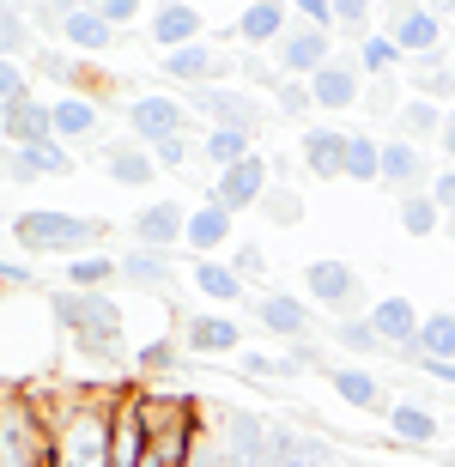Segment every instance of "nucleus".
I'll use <instances>...</instances> for the list:
<instances>
[{
	"instance_id": "1",
	"label": "nucleus",
	"mask_w": 455,
	"mask_h": 467,
	"mask_svg": "<svg viewBox=\"0 0 455 467\" xmlns=\"http://www.w3.org/2000/svg\"><path fill=\"white\" fill-rule=\"evenodd\" d=\"M49 316L61 322V334H67L86 358H122L128 352L122 304L109 292H49Z\"/></svg>"
},
{
	"instance_id": "2",
	"label": "nucleus",
	"mask_w": 455,
	"mask_h": 467,
	"mask_svg": "<svg viewBox=\"0 0 455 467\" xmlns=\"http://www.w3.org/2000/svg\"><path fill=\"white\" fill-rule=\"evenodd\" d=\"M6 237H13L31 261H43V255L79 261V255H98V249L109 243V225H104V219H79V213L31 207V213H18L13 225H6Z\"/></svg>"
},
{
	"instance_id": "3",
	"label": "nucleus",
	"mask_w": 455,
	"mask_h": 467,
	"mask_svg": "<svg viewBox=\"0 0 455 467\" xmlns=\"http://www.w3.org/2000/svg\"><path fill=\"white\" fill-rule=\"evenodd\" d=\"M298 297L310 304L315 316H328V322H352V316H365L370 310V297H365V279H358V267H346V261H310L298 274Z\"/></svg>"
},
{
	"instance_id": "4",
	"label": "nucleus",
	"mask_w": 455,
	"mask_h": 467,
	"mask_svg": "<svg viewBox=\"0 0 455 467\" xmlns=\"http://www.w3.org/2000/svg\"><path fill=\"white\" fill-rule=\"evenodd\" d=\"M182 109L201 116L207 128H237V134H249V140H262V128L274 121V109L243 86H201V91L182 98Z\"/></svg>"
},
{
	"instance_id": "5",
	"label": "nucleus",
	"mask_w": 455,
	"mask_h": 467,
	"mask_svg": "<svg viewBox=\"0 0 455 467\" xmlns=\"http://www.w3.org/2000/svg\"><path fill=\"white\" fill-rule=\"evenodd\" d=\"M377 31L407 55V67L443 61V55H450V49H443V13H431V6H388Z\"/></svg>"
},
{
	"instance_id": "6",
	"label": "nucleus",
	"mask_w": 455,
	"mask_h": 467,
	"mask_svg": "<svg viewBox=\"0 0 455 467\" xmlns=\"http://www.w3.org/2000/svg\"><path fill=\"white\" fill-rule=\"evenodd\" d=\"M249 316H255L274 340H285V347H298V340H322V316H315L298 292H274V285H262L255 304H249Z\"/></svg>"
},
{
	"instance_id": "7",
	"label": "nucleus",
	"mask_w": 455,
	"mask_h": 467,
	"mask_svg": "<svg viewBox=\"0 0 455 467\" xmlns=\"http://www.w3.org/2000/svg\"><path fill=\"white\" fill-rule=\"evenodd\" d=\"M176 347L189 358H237L243 352V322L225 310H189L176 322Z\"/></svg>"
},
{
	"instance_id": "8",
	"label": "nucleus",
	"mask_w": 455,
	"mask_h": 467,
	"mask_svg": "<svg viewBox=\"0 0 455 467\" xmlns=\"http://www.w3.org/2000/svg\"><path fill=\"white\" fill-rule=\"evenodd\" d=\"M182 231H189V201H176V194H158L134 213V249L182 255Z\"/></svg>"
},
{
	"instance_id": "9",
	"label": "nucleus",
	"mask_w": 455,
	"mask_h": 467,
	"mask_svg": "<svg viewBox=\"0 0 455 467\" xmlns=\"http://www.w3.org/2000/svg\"><path fill=\"white\" fill-rule=\"evenodd\" d=\"M122 116H128V134L140 140V146H158V140L189 134V109H182V98H164V91H140V98H128Z\"/></svg>"
},
{
	"instance_id": "10",
	"label": "nucleus",
	"mask_w": 455,
	"mask_h": 467,
	"mask_svg": "<svg viewBox=\"0 0 455 467\" xmlns=\"http://www.w3.org/2000/svg\"><path fill=\"white\" fill-rule=\"evenodd\" d=\"M383 425H388V443H395V450L438 455V443H443V413L431 400H388Z\"/></svg>"
},
{
	"instance_id": "11",
	"label": "nucleus",
	"mask_w": 455,
	"mask_h": 467,
	"mask_svg": "<svg viewBox=\"0 0 455 467\" xmlns=\"http://www.w3.org/2000/svg\"><path fill=\"white\" fill-rule=\"evenodd\" d=\"M334 36L328 31H310V25H292V31L280 36V49H274V67H280V79H304L310 86L315 73L334 61Z\"/></svg>"
},
{
	"instance_id": "12",
	"label": "nucleus",
	"mask_w": 455,
	"mask_h": 467,
	"mask_svg": "<svg viewBox=\"0 0 455 467\" xmlns=\"http://www.w3.org/2000/svg\"><path fill=\"white\" fill-rule=\"evenodd\" d=\"M267 189H274V171H267V152H255V158H243V164H231V171L212 176L207 201H219L225 213H255Z\"/></svg>"
},
{
	"instance_id": "13",
	"label": "nucleus",
	"mask_w": 455,
	"mask_h": 467,
	"mask_svg": "<svg viewBox=\"0 0 455 467\" xmlns=\"http://www.w3.org/2000/svg\"><path fill=\"white\" fill-rule=\"evenodd\" d=\"M285 31H292V6L285 0H255V6H243L231 18V36L243 43V55H274Z\"/></svg>"
},
{
	"instance_id": "14",
	"label": "nucleus",
	"mask_w": 455,
	"mask_h": 467,
	"mask_svg": "<svg viewBox=\"0 0 455 467\" xmlns=\"http://www.w3.org/2000/svg\"><path fill=\"white\" fill-rule=\"evenodd\" d=\"M189 285L207 297L212 310H225V316L237 310V304H255V292L237 279V267H231L225 255H189Z\"/></svg>"
},
{
	"instance_id": "15",
	"label": "nucleus",
	"mask_w": 455,
	"mask_h": 467,
	"mask_svg": "<svg viewBox=\"0 0 455 467\" xmlns=\"http://www.w3.org/2000/svg\"><path fill=\"white\" fill-rule=\"evenodd\" d=\"M158 73L176 79V86H189V91H201V86H212V79H225V73H231V55L212 49L207 36H201V43H189V49L158 55Z\"/></svg>"
},
{
	"instance_id": "16",
	"label": "nucleus",
	"mask_w": 455,
	"mask_h": 467,
	"mask_svg": "<svg viewBox=\"0 0 455 467\" xmlns=\"http://www.w3.org/2000/svg\"><path fill=\"white\" fill-rule=\"evenodd\" d=\"M146 36H152L158 55H171V49L201 43V36H207V18H201V6H189V0H164V6L146 13Z\"/></svg>"
},
{
	"instance_id": "17",
	"label": "nucleus",
	"mask_w": 455,
	"mask_h": 467,
	"mask_svg": "<svg viewBox=\"0 0 455 467\" xmlns=\"http://www.w3.org/2000/svg\"><path fill=\"white\" fill-rule=\"evenodd\" d=\"M231 243H237V213H225L219 201H189L182 249H189V255H225Z\"/></svg>"
},
{
	"instance_id": "18",
	"label": "nucleus",
	"mask_w": 455,
	"mask_h": 467,
	"mask_svg": "<svg viewBox=\"0 0 455 467\" xmlns=\"http://www.w3.org/2000/svg\"><path fill=\"white\" fill-rule=\"evenodd\" d=\"M365 322L377 328V340L388 347V358H407L413 352V340H419V322L425 316L413 310V297H377L365 310Z\"/></svg>"
},
{
	"instance_id": "19",
	"label": "nucleus",
	"mask_w": 455,
	"mask_h": 467,
	"mask_svg": "<svg viewBox=\"0 0 455 467\" xmlns=\"http://www.w3.org/2000/svg\"><path fill=\"white\" fill-rule=\"evenodd\" d=\"M328 389H334L340 400H346L352 413H370V419H383V413H388V389H383V377H377L370 364H346V358H334Z\"/></svg>"
},
{
	"instance_id": "20",
	"label": "nucleus",
	"mask_w": 455,
	"mask_h": 467,
	"mask_svg": "<svg viewBox=\"0 0 455 467\" xmlns=\"http://www.w3.org/2000/svg\"><path fill=\"white\" fill-rule=\"evenodd\" d=\"M358 91H365V79L352 67V55H334L328 67L310 79V104H315V116H346V109H358Z\"/></svg>"
},
{
	"instance_id": "21",
	"label": "nucleus",
	"mask_w": 455,
	"mask_h": 467,
	"mask_svg": "<svg viewBox=\"0 0 455 467\" xmlns=\"http://www.w3.org/2000/svg\"><path fill=\"white\" fill-rule=\"evenodd\" d=\"M104 128V104L98 98H86V91H55L49 98V140H61V146H79V140H91Z\"/></svg>"
},
{
	"instance_id": "22",
	"label": "nucleus",
	"mask_w": 455,
	"mask_h": 467,
	"mask_svg": "<svg viewBox=\"0 0 455 467\" xmlns=\"http://www.w3.org/2000/svg\"><path fill=\"white\" fill-rule=\"evenodd\" d=\"M340 158H346V128L340 121H310L298 140V164L315 182H340Z\"/></svg>"
},
{
	"instance_id": "23",
	"label": "nucleus",
	"mask_w": 455,
	"mask_h": 467,
	"mask_svg": "<svg viewBox=\"0 0 455 467\" xmlns=\"http://www.w3.org/2000/svg\"><path fill=\"white\" fill-rule=\"evenodd\" d=\"M98 164H104V176H109V182H122V189H152V182H158L152 152H146L134 134L104 140V146H98Z\"/></svg>"
},
{
	"instance_id": "24",
	"label": "nucleus",
	"mask_w": 455,
	"mask_h": 467,
	"mask_svg": "<svg viewBox=\"0 0 455 467\" xmlns=\"http://www.w3.org/2000/svg\"><path fill=\"white\" fill-rule=\"evenodd\" d=\"M116 267H122V285H134V292L176 297V255H152V249H128V255H116Z\"/></svg>"
},
{
	"instance_id": "25",
	"label": "nucleus",
	"mask_w": 455,
	"mask_h": 467,
	"mask_svg": "<svg viewBox=\"0 0 455 467\" xmlns=\"http://www.w3.org/2000/svg\"><path fill=\"white\" fill-rule=\"evenodd\" d=\"M383 182L401 194L431 189V152L425 146H407V140H383Z\"/></svg>"
},
{
	"instance_id": "26",
	"label": "nucleus",
	"mask_w": 455,
	"mask_h": 467,
	"mask_svg": "<svg viewBox=\"0 0 455 467\" xmlns=\"http://www.w3.org/2000/svg\"><path fill=\"white\" fill-rule=\"evenodd\" d=\"M0 140L6 146H18V152H31V146H43L49 140V98H25V104H6L0 109Z\"/></svg>"
},
{
	"instance_id": "27",
	"label": "nucleus",
	"mask_w": 455,
	"mask_h": 467,
	"mask_svg": "<svg viewBox=\"0 0 455 467\" xmlns=\"http://www.w3.org/2000/svg\"><path fill=\"white\" fill-rule=\"evenodd\" d=\"M61 49L79 55V61H91V55L116 49V31L98 18V6H67V18H61Z\"/></svg>"
},
{
	"instance_id": "28",
	"label": "nucleus",
	"mask_w": 455,
	"mask_h": 467,
	"mask_svg": "<svg viewBox=\"0 0 455 467\" xmlns=\"http://www.w3.org/2000/svg\"><path fill=\"white\" fill-rule=\"evenodd\" d=\"M407 364H455V310H431L425 316Z\"/></svg>"
},
{
	"instance_id": "29",
	"label": "nucleus",
	"mask_w": 455,
	"mask_h": 467,
	"mask_svg": "<svg viewBox=\"0 0 455 467\" xmlns=\"http://www.w3.org/2000/svg\"><path fill=\"white\" fill-rule=\"evenodd\" d=\"M25 67H31L36 79H49V86H61V98H67V91H79V86L91 79L79 55H67V49H49V43H36V55L25 61Z\"/></svg>"
},
{
	"instance_id": "30",
	"label": "nucleus",
	"mask_w": 455,
	"mask_h": 467,
	"mask_svg": "<svg viewBox=\"0 0 455 467\" xmlns=\"http://www.w3.org/2000/svg\"><path fill=\"white\" fill-rule=\"evenodd\" d=\"M352 67H358V79H395V73L407 67V55L395 49L383 31H370V36L352 43Z\"/></svg>"
},
{
	"instance_id": "31",
	"label": "nucleus",
	"mask_w": 455,
	"mask_h": 467,
	"mask_svg": "<svg viewBox=\"0 0 455 467\" xmlns=\"http://www.w3.org/2000/svg\"><path fill=\"white\" fill-rule=\"evenodd\" d=\"M443 134V109L425 104V98H407L401 109H395V140H407V146H438Z\"/></svg>"
},
{
	"instance_id": "32",
	"label": "nucleus",
	"mask_w": 455,
	"mask_h": 467,
	"mask_svg": "<svg viewBox=\"0 0 455 467\" xmlns=\"http://www.w3.org/2000/svg\"><path fill=\"white\" fill-rule=\"evenodd\" d=\"M194 152L207 158L212 176H219V171H231V164H243V158H255V152H262V140L237 134V128H207V140H201Z\"/></svg>"
},
{
	"instance_id": "33",
	"label": "nucleus",
	"mask_w": 455,
	"mask_h": 467,
	"mask_svg": "<svg viewBox=\"0 0 455 467\" xmlns=\"http://www.w3.org/2000/svg\"><path fill=\"white\" fill-rule=\"evenodd\" d=\"M407 98H425V104L438 109H455V67L450 61H419V67H407Z\"/></svg>"
},
{
	"instance_id": "34",
	"label": "nucleus",
	"mask_w": 455,
	"mask_h": 467,
	"mask_svg": "<svg viewBox=\"0 0 455 467\" xmlns=\"http://www.w3.org/2000/svg\"><path fill=\"white\" fill-rule=\"evenodd\" d=\"M340 182H383V140L377 134H346Z\"/></svg>"
},
{
	"instance_id": "35",
	"label": "nucleus",
	"mask_w": 455,
	"mask_h": 467,
	"mask_svg": "<svg viewBox=\"0 0 455 467\" xmlns=\"http://www.w3.org/2000/svg\"><path fill=\"white\" fill-rule=\"evenodd\" d=\"M395 225H401L413 243H425V237L443 231V213H438V201H431L425 189L419 194H395Z\"/></svg>"
},
{
	"instance_id": "36",
	"label": "nucleus",
	"mask_w": 455,
	"mask_h": 467,
	"mask_svg": "<svg viewBox=\"0 0 455 467\" xmlns=\"http://www.w3.org/2000/svg\"><path fill=\"white\" fill-rule=\"evenodd\" d=\"M328 340L340 352H346V364H365V358H388V347L377 340V328H370L365 316H352V322H328Z\"/></svg>"
},
{
	"instance_id": "37",
	"label": "nucleus",
	"mask_w": 455,
	"mask_h": 467,
	"mask_svg": "<svg viewBox=\"0 0 455 467\" xmlns=\"http://www.w3.org/2000/svg\"><path fill=\"white\" fill-rule=\"evenodd\" d=\"M61 274H67V292H109V285H122V267H116V255H104V249L67 261Z\"/></svg>"
},
{
	"instance_id": "38",
	"label": "nucleus",
	"mask_w": 455,
	"mask_h": 467,
	"mask_svg": "<svg viewBox=\"0 0 455 467\" xmlns=\"http://www.w3.org/2000/svg\"><path fill=\"white\" fill-rule=\"evenodd\" d=\"M36 55V31L25 6H0V61H31Z\"/></svg>"
},
{
	"instance_id": "39",
	"label": "nucleus",
	"mask_w": 455,
	"mask_h": 467,
	"mask_svg": "<svg viewBox=\"0 0 455 467\" xmlns=\"http://www.w3.org/2000/svg\"><path fill=\"white\" fill-rule=\"evenodd\" d=\"M267 219V225H280V231H292V225H304V194L292 189V182H274V189L262 194V207H255Z\"/></svg>"
},
{
	"instance_id": "40",
	"label": "nucleus",
	"mask_w": 455,
	"mask_h": 467,
	"mask_svg": "<svg viewBox=\"0 0 455 467\" xmlns=\"http://www.w3.org/2000/svg\"><path fill=\"white\" fill-rule=\"evenodd\" d=\"M231 73H237V79H243V91H267V98H274V91H280V67H274V55H231Z\"/></svg>"
},
{
	"instance_id": "41",
	"label": "nucleus",
	"mask_w": 455,
	"mask_h": 467,
	"mask_svg": "<svg viewBox=\"0 0 455 467\" xmlns=\"http://www.w3.org/2000/svg\"><path fill=\"white\" fill-rule=\"evenodd\" d=\"M407 104V91H401V79H365V91H358V109H365L370 121H395V109Z\"/></svg>"
},
{
	"instance_id": "42",
	"label": "nucleus",
	"mask_w": 455,
	"mask_h": 467,
	"mask_svg": "<svg viewBox=\"0 0 455 467\" xmlns=\"http://www.w3.org/2000/svg\"><path fill=\"white\" fill-rule=\"evenodd\" d=\"M237 370H243L249 382H292V377H298L285 352H249V347L237 352Z\"/></svg>"
},
{
	"instance_id": "43",
	"label": "nucleus",
	"mask_w": 455,
	"mask_h": 467,
	"mask_svg": "<svg viewBox=\"0 0 455 467\" xmlns=\"http://www.w3.org/2000/svg\"><path fill=\"white\" fill-rule=\"evenodd\" d=\"M328 31H334V43H340V36H352V43H358V36H370V31H377V13H370L365 0H334Z\"/></svg>"
},
{
	"instance_id": "44",
	"label": "nucleus",
	"mask_w": 455,
	"mask_h": 467,
	"mask_svg": "<svg viewBox=\"0 0 455 467\" xmlns=\"http://www.w3.org/2000/svg\"><path fill=\"white\" fill-rule=\"evenodd\" d=\"M274 116L280 121H304V128H310V116H315V104H310V86H304V79H280V91H274Z\"/></svg>"
},
{
	"instance_id": "45",
	"label": "nucleus",
	"mask_w": 455,
	"mask_h": 467,
	"mask_svg": "<svg viewBox=\"0 0 455 467\" xmlns=\"http://www.w3.org/2000/svg\"><path fill=\"white\" fill-rule=\"evenodd\" d=\"M31 171H36V182H43V176H73L79 171V158L67 152V146H61V140H43V146H31Z\"/></svg>"
},
{
	"instance_id": "46",
	"label": "nucleus",
	"mask_w": 455,
	"mask_h": 467,
	"mask_svg": "<svg viewBox=\"0 0 455 467\" xmlns=\"http://www.w3.org/2000/svg\"><path fill=\"white\" fill-rule=\"evenodd\" d=\"M176 364H182V347H176V340H146V347L134 352V370H140V377H171Z\"/></svg>"
},
{
	"instance_id": "47",
	"label": "nucleus",
	"mask_w": 455,
	"mask_h": 467,
	"mask_svg": "<svg viewBox=\"0 0 455 467\" xmlns=\"http://www.w3.org/2000/svg\"><path fill=\"white\" fill-rule=\"evenodd\" d=\"M231 267H237V279H243L249 292H262V279H267V255L255 249V243H231Z\"/></svg>"
},
{
	"instance_id": "48",
	"label": "nucleus",
	"mask_w": 455,
	"mask_h": 467,
	"mask_svg": "<svg viewBox=\"0 0 455 467\" xmlns=\"http://www.w3.org/2000/svg\"><path fill=\"white\" fill-rule=\"evenodd\" d=\"M31 98V67L25 61H0V109Z\"/></svg>"
},
{
	"instance_id": "49",
	"label": "nucleus",
	"mask_w": 455,
	"mask_h": 467,
	"mask_svg": "<svg viewBox=\"0 0 455 467\" xmlns=\"http://www.w3.org/2000/svg\"><path fill=\"white\" fill-rule=\"evenodd\" d=\"M152 152L158 171H189V158H194V140L189 134H176V140H158V146H146Z\"/></svg>"
},
{
	"instance_id": "50",
	"label": "nucleus",
	"mask_w": 455,
	"mask_h": 467,
	"mask_svg": "<svg viewBox=\"0 0 455 467\" xmlns=\"http://www.w3.org/2000/svg\"><path fill=\"white\" fill-rule=\"evenodd\" d=\"M98 18L122 36L128 25H146V6H140V0H98Z\"/></svg>"
},
{
	"instance_id": "51",
	"label": "nucleus",
	"mask_w": 455,
	"mask_h": 467,
	"mask_svg": "<svg viewBox=\"0 0 455 467\" xmlns=\"http://www.w3.org/2000/svg\"><path fill=\"white\" fill-rule=\"evenodd\" d=\"M0 182H13V189H31V182H36L31 158L18 152V146H6V140H0Z\"/></svg>"
},
{
	"instance_id": "52",
	"label": "nucleus",
	"mask_w": 455,
	"mask_h": 467,
	"mask_svg": "<svg viewBox=\"0 0 455 467\" xmlns=\"http://www.w3.org/2000/svg\"><path fill=\"white\" fill-rule=\"evenodd\" d=\"M425 194L438 201L443 219H455V171H450V164H443V171H431V189H425Z\"/></svg>"
},
{
	"instance_id": "53",
	"label": "nucleus",
	"mask_w": 455,
	"mask_h": 467,
	"mask_svg": "<svg viewBox=\"0 0 455 467\" xmlns=\"http://www.w3.org/2000/svg\"><path fill=\"white\" fill-rule=\"evenodd\" d=\"M31 285H36L31 261H0V292H31Z\"/></svg>"
},
{
	"instance_id": "54",
	"label": "nucleus",
	"mask_w": 455,
	"mask_h": 467,
	"mask_svg": "<svg viewBox=\"0 0 455 467\" xmlns=\"http://www.w3.org/2000/svg\"><path fill=\"white\" fill-rule=\"evenodd\" d=\"M443 158H450V171H455V109H443V134H438Z\"/></svg>"
},
{
	"instance_id": "55",
	"label": "nucleus",
	"mask_w": 455,
	"mask_h": 467,
	"mask_svg": "<svg viewBox=\"0 0 455 467\" xmlns=\"http://www.w3.org/2000/svg\"><path fill=\"white\" fill-rule=\"evenodd\" d=\"M438 467H455V450H450V455H438Z\"/></svg>"
},
{
	"instance_id": "56",
	"label": "nucleus",
	"mask_w": 455,
	"mask_h": 467,
	"mask_svg": "<svg viewBox=\"0 0 455 467\" xmlns=\"http://www.w3.org/2000/svg\"><path fill=\"white\" fill-rule=\"evenodd\" d=\"M358 467H383V462H358Z\"/></svg>"
},
{
	"instance_id": "57",
	"label": "nucleus",
	"mask_w": 455,
	"mask_h": 467,
	"mask_svg": "<svg viewBox=\"0 0 455 467\" xmlns=\"http://www.w3.org/2000/svg\"><path fill=\"white\" fill-rule=\"evenodd\" d=\"M450 67H455V55H450Z\"/></svg>"
}]
</instances>
